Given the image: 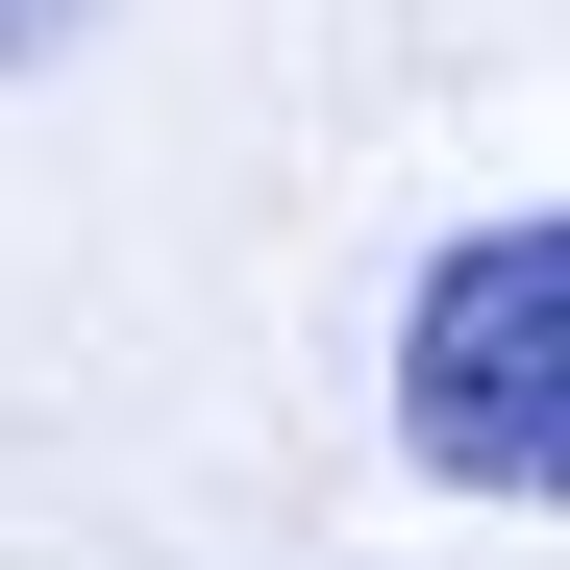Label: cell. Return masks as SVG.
I'll use <instances>...</instances> for the list:
<instances>
[{
  "mask_svg": "<svg viewBox=\"0 0 570 570\" xmlns=\"http://www.w3.org/2000/svg\"><path fill=\"white\" fill-rule=\"evenodd\" d=\"M372 397L446 497L497 521H570V199H497L397 273V347H372Z\"/></svg>",
  "mask_w": 570,
  "mask_h": 570,
  "instance_id": "obj_1",
  "label": "cell"
},
{
  "mask_svg": "<svg viewBox=\"0 0 570 570\" xmlns=\"http://www.w3.org/2000/svg\"><path fill=\"white\" fill-rule=\"evenodd\" d=\"M75 26H100V0H0V75H50V50H75Z\"/></svg>",
  "mask_w": 570,
  "mask_h": 570,
  "instance_id": "obj_2",
  "label": "cell"
}]
</instances>
